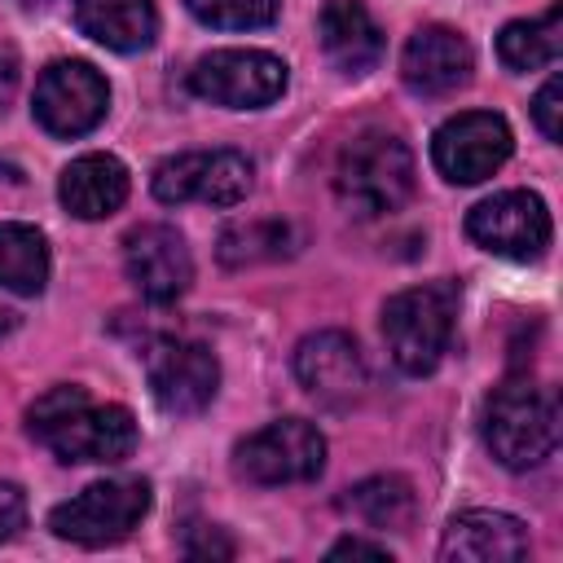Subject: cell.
Listing matches in <instances>:
<instances>
[{"instance_id":"cell-10","label":"cell","mask_w":563,"mask_h":563,"mask_svg":"<svg viewBox=\"0 0 563 563\" xmlns=\"http://www.w3.org/2000/svg\"><path fill=\"white\" fill-rule=\"evenodd\" d=\"M515 150L510 123L493 110H466L453 114L449 123H440L435 141H431V158L440 167L444 180L453 185H479L488 180Z\"/></svg>"},{"instance_id":"cell-15","label":"cell","mask_w":563,"mask_h":563,"mask_svg":"<svg viewBox=\"0 0 563 563\" xmlns=\"http://www.w3.org/2000/svg\"><path fill=\"white\" fill-rule=\"evenodd\" d=\"M471 66H475V53H471L466 35L453 26H440V22L418 26L400 53V75L422 97L457 92L471 79Z\"/></svg>"},{"instance_id":"cell-24","label":"cell","mask_w":563,"mask_h":563,"mask_svg":"<svg viewBox=\"0 0 563 563\" xmlns=\"http://www.w3.org/2000/svg\"><path fill=\"white\" fill-rule=\"evenodd\" d=\"M189 13L220 31H255L277 18V0H185Z\"/></svg>"},{"instance_id":"cell-11","label":"cell","mask_w":563,"mask_h":563,"mask_svg":"<svg viewBox=\"0 0 563 563\" xmlns=\"http://www.w3.org/2000/svg\"><path fill=\"white\" fill-rule=\"evenodd\" d=\"M466 233L475 246L501 260H537L550 246V211L528 189H506L471 207Z\"/></svg>"},{"instance_id":"cell-23","label":"cell","mask_w":563,"mask_h":563,"mask_svg":"<svg viewBox=\"0 0 563 563\" xmlns=\"http://www.w3.org/2000/svg\"><path fill=\"white\" fill-rule=\"evenodd\" d=\"M295 251V233L286 220H238L220 233V260L229 268H246V264H268Z\"/></svg>"},{"instance_id":"cell-5","label":"cell","mask_w":563,"mask_h":563,"mask_svg":"<svg viewBox=\"0 0 563 563\" xmlns=\"http://www.w3.org/2000/svg\"><path fill=\"white\" fill-rule=\"evenodd\" d=\"M150 510V484L145 479H101L62 501L48 515L53 537L75 545H114L123 541Z\"/></svg>"},{"instance_id":"cell-14","label":"cell","mask_w":563,"mask_h":563,"mask_svg":"<svg viewBox=\"0 0 563 563\" xmlns=\"http://www.w3.org/2000/svg\"><path fill=\"white\" fill-rule=\"evenodd\" d=\"M128 282L150 303H176L194 282V255L172 224H141L123 238Z\"/></svg>"},{"instance_id":"cell-18","label":"cell","mask_w":563,"mask_h":563,"mask_svg":"<svg viewBox=\"0 0 563 563\" xmlns=\"http://www.w3.org/2000/svg\"><path fill=\"white\" fill-rule=\"evenodd\" d=\"M57 198L79 220H106L128 198V167L114 154H84L62 172Z\"/></svg>"},{"instance_id":"cell-8","label":"cell","mask_w":563,"mask_h":563,"mask_svg":"<svg viewBox=\"0 0 563 563\" xmlns=\"http://www.w3.org/2000/svg\"><path fill=\"white\" fill-rule=\"evenodd\" d=\"M189 88L229 110H260L286 92V62L264 48H216L194 62Z\"/></svg>"},{"instance_id":"cell-1","label":"cell","mask_w":563,"mask_h":563,"mask_svg":"<svg viewBox=\"0 0 563 563\" xmlns=\"http://www.w3.org/2000/svg\"><path fill=\"white\" fill-rule=\"evenodd\" d=\"M31 435L57 462H123L136 449V418L123 405H97L84 387H48L26 409Z\"/></svg>"},{"instance_id":"cell-28","label":"cell","mask_w":563,"mask_h":563,"mask_svg":"<svg viewBox=\"0 0 563 563\" xmlns=\"http://www.w3.org/2000/svg\"><path fill=\"white\" fill-rule=\"evenodd\" d=\"M330 559H387V545L361 541V537H343V541L330 545Z\"/></svg>"},{"instance_id":"cell-6","label":"cell","mask_w":563,"mask_h":563,"mask_svg":"<svg viewBox=\"0 0 563 563\" xmlns=\"http://www.w3.org/2000/svg\"><path fill=\"white\" fill-rule=\"evenodd\" d=\"M251 158L238 150H185L154 167L150 189L158 202H207V207H233L251 194Z\"/></svg>"},{"instance_id":"cell-21","label":"cell","mask_w":563,"mask_h":563,"mask_svg":"<svg viewBox=\"0 0 563 563\" xmlns=\"http://www.w3.org/2000/svg\"><path fill=\"white\" fill-rule=\"evenodd\" d=\"M559 48H563V9H545L541 18H528V22H506L501 35H497V57L501 66L510 70H541V66H554L559 62Z\"/></svg>"},{"instance_id":"cell-26","label":"cell","mask_w":563,"mask_h":563,"mask_svg":"<svg viewBox=\"0 0 563 563\" xmlns=\"http://www.w3.org/2000/svg\"><path fill=\"white\" fill-rule=\"evenodd\" d=\"M26 528V497L18 484H0V545Z\"/></svg>"},{"instance_id":"cell-22","label":"cell","mask_w":563,"mask_h":563,"mask_svg":"<svg viewBox=\"0 0 563 563\" xmlns=\"http://www.w3.org/2000/svg\"><path fill=\"white\" fill-rule=\"evenodd\" d=\"M48 282V242L35 224H0V290L40 295Z\"/></svg>"},{"instance_id":"cell-29","label":"cell","mask_w":563,"mask_h":563,"mask_svg":"<svg viewBox=\"0 0 563 563\" xmlns=\"http://www.w3.org/2000/svg\"><path fill=\"white\" fill-rule=\"evenodd\" d=\"M13 88H18V57L13 53H0V114L13 101Z\"/></svg>"},{"instance_id":"cell-7","label":"cell","mask_w":563,"mask_h":563,"mask_svg":"<svg viewBox=\"0 0 563 563\" xmlns=\"http://www.w3.org/2000/svg\"><path fill=\"white\" fill-rule=\"evenodd\" d=\"M233 466L242 479L264 488L303 484V479H317L325 466V435L303 418H277L238 444Z\"/></svg>"},{"instance_id":"cell-25","label":"cell","mask_w":563,"mask_h":563,"mask_svg":"<svg viewBox=\"0 0 563 563\" xmlns=\"http://www.w3.org/2000/svg\"><path fill=\"white\" fill-rule=\"evenodd\" d=\"M532 119L545 132V141H559L563 136V84H559V75H550L541 84V92L532 97Z\"/></svg>"},{"instance_id":"cell-2","label":"cell","mask_w":563,"mask_h":563,"mask_svg":"<svg viewBox=\"0 0 563 563\" xmlns=\"http://www.w3.org/2000/svg\"><path fill=\"white\" fill-rule=\"evenodd\" d=\"M334 194L356 220H378L413 198V154L396 132L369 128L352 136L334 167Z\"/></svg>"},{"instance_id":"cell-3","label":"cell","mask_w":563,"mask_h":563,"mask_svg":"<svg viewBox=\"0 0 563 563\" xmlns=\"http://www.w3.org/2000/svg\"><path fill=\"white\" fill-rule=\"evenodd\" d=\"M484 444L510 471L541 466L559 444V409L554 396L528 378L501 383L484 400Z\"/></svg>"},{"instance_id":"cell-16","label":"cell","mask_w":563,"mask_h":563,"mask_svg":"<svg viewBox=\"0 0 563 563\" xmlns=\"http://www.w3.org/2000/svg\"><path fill=\"white\" fill-rule=\"evenodd\" d=\"M528 554V528L501 510H462L440 537L444 563H510Z\"/></svg>"},{"instance_id":"cell-19","label":"cell","mask_w":563,"mask_h":563,"mask_svg":"<svg viewBox=\"0 0 563 563\" xmlns=\"http://www.w3.org/2000/svg\"><path fill=\"white\" fill-rule=\"evenodd\" d=\"M75 22L88 40L114 53L150 48L158 35L154 0H75Z\"/></svg>"},{"instance_id":"cell-12","label":"cell","mask_w":563,"mask_h":563,"mask_svg":"<svg viewBox=\"0 0 563 563\" xmlns=\"http://www.w3.org/2000/svg\"><path fill=\"white\" fill-rule=\"evenodd\" d=\"M145 378L167 413H198L216 400L220 365L211 347L189 339H154L145 347Z\"/></svg>"},{"instance_id":"cell-20","label":"cell","mask_w":563,"mask_h":563,"mask_svg":"<svg viewBox=\"0 0 563 563\" xmlns=\"http://www.w3.org/2000/svg\"><path fill=\"white\" fill-rule=\"evenodd\" d=\"M339 510H347L365 528L409 532L413 528V515H418V497H413L409 479H400V475H374V479H361L356 488H347L339 497Z\"/></svg>"},{"instance_id":"cell-30","label":"cell","mask_w":563,"mask_h":563,"mask_svg":"<svg viewBox=\"0 0 563 563\" xmlns=\"http://www.w3.org/2000/svg\"><path fill=\"white\" fill-rule=\"evenodd\" d=\"M13 325H18V317H13V312H9V308H0V339H4V334H9V330H13Z\"/></svg>"},{"instance_id":"cell-27","label":"cell","mask_w":563,"mask_h":563,"mask_svg":"<svg viewBox=\"0 0 563 563\" xmlns=\"http://www.w3.org/2000/svg\"><path fill=\"white\" fill-rule=\"evenodd\" d=\"M185 550H189L194 559H229V554H233V541L220 537L216 528H202V541H185Z\"/></svg>"},{"instance_id":"cell-31","label":"cell","mask_w":563,"mask_h":563,"mask_svg":"<svg viewBox=\"0 0 563 563\" xmlns=\"http://www.w3.org/2000/svg\"><path fill=\"white\" fill-rule=\"evenodd\" d=\"M26 4H48V0H26Z\"/></svg>"},{"instance_id":"cell-4","label":"cell","mask_w":563,"mask_h":563,"mask_svg":"<svg viewBox=\"0 0 563 563\" xmlns=\"http://www.w3.org/2000/svg\"><path fill=\"white\" fill-rule=\"evenodd\" d=\"M453 317H457V290L444 282L409 286L391 295L383 308V339L391 361L405 374H431L453 343Z\"/></svg>"},{"instance_id":"cell-17","label":"cell","mask_w":563,"mask_h":563,"mask_svg":"<svg viewBox=\"0 0 563 563\" xmlns=\"http://www.w3.org/2000/svg\"><path fill=\"white\" fill-rule=\"evenodd\" d=\"M321 48L343 75H365L383 57V31L361 0H325L321 9Z\"/></svg>"},{"instance_id":"cell-13","label":"cell","mask_w":563,"mask_h":563,"mask_svg":"<svg viewBox=\"0 0 563 563\" xmlns=\"http://www.w3.org/2000/svg\"><path fill=\"white\" fill-rule=\"evenodd\" d=\"M295 378L308 396H317L330 409H347L365 396L369 369L352 334L343 330H317L295 347Z\"/></svg>"},{"instance_id":"cell-9","label":"cell","mask_w":563,"mask_h":563,"mask_svg":"<svg viewBox=\"0 0 563 563\" xmlns=\"http://www.w3.org/2000/svg\"><path fill=\"white\" fill-rule=\"evenodd\" d=\"M110 110V84L88 62H53L35 79L31 114L48 136H84Z\"/></svg>"}]
</instances>
